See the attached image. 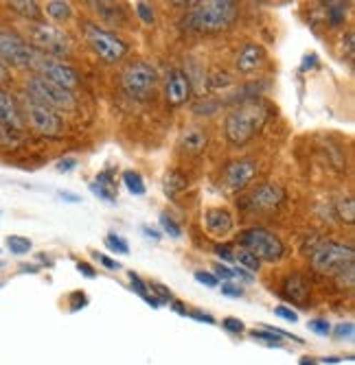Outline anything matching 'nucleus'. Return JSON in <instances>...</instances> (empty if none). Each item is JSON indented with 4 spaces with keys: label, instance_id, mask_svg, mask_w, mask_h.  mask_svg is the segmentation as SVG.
Instances as JSON below:
<instances>
[{
    "label": "nucleus",
    "instance_id": "1",
    "mask_svg": "<svg viewBox=\"0 0 355 365\" xmlns=\"http://www.w3.org/2000/svg\"><path fill=\"white\" fill-rule=\"evenodd\" d=\"M239 18V3L233 0H209L193 3L180 18V29L191 36H213L231 29Z\"/></svg>",
    "mask_w": 355,
    "mask_h": 365
},
{
    "label": "nucleus",
    "instance_id": "2",
    "mask_svg": "<svg viewBox=\"0 0 355 365\" xmlns=\"http://www.w3.org/2000/svg\"><path fill=\"white\" fill-rule=\"evenodd\" d=\"M272 106L264 98H254L235 106L224 120V136L231 147H246L268 125Z\"/></svg>",
    "mask_w": 355,
    "mask_h": 365
},
{
    "label": "nucleus",
    "instance_id": "3",
    "mask_svg": "<svg viewBox=\"0 0 355 365\" xmlns=\"http://www.w3.org/2000/svg\"><path fill=\"white\" fill-rule=\"evenodd\" d=\"M81 31H84V40L90 46V51L104 63H119L130 53V46H127L125 40H121L114 31L96 24L92 20H81Z\"/></svg>",
    "mask_w": 355,
    "mask_h": 365
},
{
    "label": "nucleus",
    "instance_id": "4",
    "mask_svg": "<svg viewBox=\"0 0 355 365\" xmlns=\"http://www.w3.org/2000/svg\"><path fill=\"white\" fill-rule=\"evenodd\" d=\"M158 71L147 61H130L121 71V90L134 101H149L158 90Z\"/></svg>",
    "mask_w": 355,
    "mask_h": 365
},
{
    "label": "nucleus",
    "instance_id": "5",
    "mask_svg": "<svg viewBox=\"0 0 355 365\" xmlns=\"http://www.w3.org/2000/svg\"><path fill=\"white\" fill-rule=\"evenodd\" d=\"M26 96H31L34 101L55 110V112H73L77 108V96L71 90H64L51 81H46L40 75H31L26 79Z\"/></svg>",
    "mask_w": 355,
    "mask_h": 365
},
{
    "label": "nucleus",
    "instance_id": "6",
    "mask_svg": "<svg viewBox=\"0 0 355 365\" xmlns=\"http://www.w3.org/2000/svg\"><path fill=\"white\" fill-rule=\"evenodd\" d=\"M235 241L244 247L250 250L259 260H268V262H276L285 256V245L283 241L274 235V232L266 230V227H248L241 230L235 237Z\"/></svg>",
    "mask_w": 355,
    "mask_h": 365
},
{
    "label": "nucleus",
    "instance_id": "7",
    "mask_svg": "<svg viewBox=\"0 0 355 365\" xmlns=\"http://www.w3.org/2000/svg\"><path fill=\"white\" fill-rule=\"evenodd\" d=\"M29 36H31V40H34V44H31V46H34L38 53L49 55L53 59L61 61V57H69L71 51H73V42L69 38V33H64L55 24H49V22L31 24Z\"/></svg>",
    "mask_w": 355,
    "mask_h": 365
},
{
    "label": "nucleus",
    "instance_id": "8",
    "mask_svg": "<svg viewBox=\"0 0 355 365\" xmlns=\"http://www.w3.org/2000/svg\"><path fill=\"white\" fill-rule=\"evenodd\" d=\"M22 114L26 118V123L31 125V129L40 136L46 138H57L64 131V116L38 101H34L31 96H22Z\"/></svg>",
    "mask_w": 355,
    "mask_h": 365
},
{
    "label": "nucleus",
    "instance_id": "9",
    "mask_svg": "<svg viewBox=\"0 0 355 365\" xmlns=\"http://www.w3.org/2000/svg\"><path fill=\"white\" fill-rule=\"evenodd\" d=\"M355 258V252L351 245H344V243H338V241H325L322 239L309 254V267L316 272V274H322V276H331L340 264L344 262H351Z\"/></svg>",
    "mask_w": 355,
    "mask_h": 365
},
{
    "label": "nucleus",
    "instance_id": "10",
    "mask_svg": "<svg viewBox=\"0 0 355 365\" xmlns=\"http://www.w3.org/2000/svg\"><path fill=\"white\" fill-rule=\"evenodd\" d=\"M31 71H34L36 75L44 77L46 81L64 88V90H71L75 92V88L79 86V73L73 68V66H69L66 61H59V59H53L49 55H42L38 53L34 66H31Z\"/></svg>",
    "mask_w": 355,
    "mask_h": 365
},
{
    "label": "nucleus",
    "instance_id": "11",
    "mask_svg": "<svg viewBox=\"0 0 355 365\" xmlns=\"http://www.w3.org/2000/svg\"><path fill=\"white\" fill-rule=\"evenodd\" d=\"M38 51L14 31H0V61H7L16 68H31Z\"/></svg>",
    "mask_w": 355,
    "mask_h": 365
},
{
    "label": "nucleus",
    "instance_id": "12",
    "mask_svg": "<svg viewBox=\"0 0 355 365\" xmlns=\"http://www.w3.org/2000/svg\"><path fill=\"white\" fill-rule=\"evenodd\" d=\"M285 190L279 184H259L248 197H244L239 204V208L248 210V212H261L268 215L272 210H276L283 202H285Z\"/></svg>",
    "mask_w": 355,
    "mask_h": 365
},
{
    "label": "nucleus",
    "instance_id": "13",
    "mask_svg": "<svg viewBox=\"0 0 355 365\" xmlns=\"http://www.w3.org/2000/svg\"><path fill=\"white\" fill-rule=\"evenodd\" d=\"M24 131V114L11 92L0 88V134L14 140Z\"/></svg>",
    "mask_w": 355,
    "mask_h": 365
},
{
    "label": "nucleus",
    "instance_id": "14",
    "mask_svg": "<svg viewBox=\"0 0 355 365\" xmlns=\"http://www.w3.org/2000/svg\"><path fill=\"white\" fill-rule=\"evenodd\" d=\"M256 173H259V162L254 158L231 160L221 169V182L226 184L229 190L237 192V190H244L246 186H250V182L254 180Z\"/></svg>",
    "mask_w": 355,
    "mask_h": 365
},
{
    "label": "nucleus",
    "instance_id": "15",
    "mask_svg": "<svg viewBox=\"0 0 355 365\" xmlns=\"http://www.w3.org/2000/svg\"><path fill=\"white\" fill-rule=\"evenodd\" d=\"M281 295L287 302H292L301 309H307L309 300H311V284H309L307 276L303 272L287 274L281 282Z\"/></svg>",
    "mask_w": 355,
    "mask_h": 365
},
{
    "label": "nucleus",
    "instance_id": "16",
    "mask_svg": "<svg viewBox=\"0 0 355 365\" xmlns=\"http://www.w3.org/2000/svg\"><path fill=\"white\" fill-rule=\"evenodd\" d=\"M268 63V51L261 46V44H254V42H248L239 48L237 57H235V68L239 75H254L259 73L264 66Z\"/></svg>",
    "mask_w": 355,
    "mask_h": 365
},
{
    "label": "nucleus",
    "instance_id": "17",
    "mask_svg": "<svg viewBox=\"0 0 355 365\" xmlns=\"http://www.w3.org/2000/svg\"><path fill=\"white\" fill-rule=\"evenodd\" d=\"M191 83L180 68H171L165 77V98L169 108H182L191 98Z\"/></svg>",
    "mask_w": 355,
    "mask_h": 365
},
{
    "label": "nucleus",
    "instance_id": "18",
    "mask_svg": "<svg viewBox=\"0 0 355 365\" xmlns=\"http://www.w3.org/2000/svg\"><path fill=\"white\" fill-rule=\"evenodd\" d=\"M204 225H206V232L209 237H215V239H224L229 237L233 227H235V221H233V215L226 210V208H209L204 212Z\"/></svg>",
    "mask_w": 355,
    "mask_h": 365
},
{
    "label": "nucleus",
    "instance_id": "19",
    "mask_svg": "<svg viewBox=\"0 0 355 365\" xmlns=\"http://www.w3.org/2000/svg\"><path fill=\"white\" fill-rule=\"evenodd\" d=\"M99 16V20L108 26H125L127 24V9L121 3H88Z\"/></svg>",
    "mask_w": 355,
    "mask_h": 365
},
{
    "label": "nucleus",
    "instance_id": "20",
    "mask_svg": "<svg viewBox=\"0 0 355 365\" xmlns=\"http://www.w3.org/2000/svg\"><path fill=\"white\" fill-rule=\"evenodd\" d=\"M206 143H209V136H206L204 127H200V125H189L180 136V147L191 155L202 153L206 149Z\"/></svg>",
    "mask_w": 355,
    "mask_h": 365
},
{
    "label": "nucleus",
    "instance_id": "21",
    "mask_svg": "<svg viewBox=\"0 0 355 365\" xmlns=\"http://www.w3.org/2000/svg\"><path fill=\"white\" fill-rule=\"evenodd\" d=\"M9 9L34 24L42 22V9H40V3H36V0H14V3H9Z\"/></svg>",
    "mask_w": 355,
    "mask_h": 365
},
{
    "label": "nucleus",
    "instance_id": "22",
    "mask_svg": "<svg viewBox=\"0 0 355 365\" xmlns=\"http://www.w3.org/2000/svg\"><path fill=\"white\" fill-rule=\"evenodd\" d=\"M334 212H336V217H338L342 223L353 225V223H355V202H353V197H349V195L336 197V202H334Z\"/></svg>",
    "mask_w": 355,
    "mask_h": 365
},
{
    "label": "nucleus",
    "instance_id": "23",
    "mask_svg": "<svg viewBox=\"0 0 355 365\" xmlns=\"http://www.w3.org/2000/svg\"><path fill=\"white\" fill-rule=\"evenodd\" d=\"M186 186H189V180H186V175H184L182 171H178V169L167 171V175H165V180H163V188H165V195H167V197L180 195Z\"/></svg>",
    "mask_w": 355,
    "mask_h": 365
},
{
    "label": "nucleus",
    "instance_id": "24",
    "mask_svg": "<svg viewBox=\"0 0 355 365\" xmlns=\"http://www.w3.org/2000/svg\"><path fill=\"white\" fill-rule=\"evenodd\" d=\"M46 14L51 20L64 24L73 18V7L71 3H64V0H51V3H46Z\"/></svg>",
    "mask_w": 355,
    "mask_h": 365
},
{
    "label": "nucleus",
    "instance_id": "25",
    "mask_svg": "<svg viewBox=\"0 0 355 365\" xmlns=\"http://www.w3.org/2000/svg\"><path fill=\"white\" fill-rule=\"evenodd\" d=\"M127 276H130V287H132V291L136 293V295H141L143 297V300L149 304V307H154V309H160V307H163V304H160L158 300H156V297L149 293V287H147V282L136 274V272H130V274H127Z\"/></svg>",
    "mask_w": 355,
    "mask_h": 365
},
{
    "label": "nucleus",
    "instance_id": "26",
    "mask_svg": "<svg viewBox=\"0 0 355 365\" xmlns=\"http://www.w3.org/2000/svg\"><path fill=\"white\" fill-rule=\"evenodd\" d=\"M224 101H219V98H213V96H206V98H200V101H196L191 106V112L196 116H213L217 114V110H221Z\"/></svg>",
    "mask_w": 355,
    "mask_h": 365
},
{
    "label": "nucleus",
    "instance_id": "27",
    "mask_svg": "<svg viewBox=\"0 0 355 365\" xmlns=\"http://www.w3.org/2000/svg\"><path fill=\"white\" fill-rule=\"evenodd\" d=\"M121 180H123L125 188L130 190L132 195H136V197H143V195L147 192V188H145V182H143V178H141V173H139V171L127 169V171H123Z\"/></svg>",
    "mask_w": 355,
    "mask_h": 365
},
{
    "label": "nucleus",
    "instance_id": "28",
    "mask_svg": "<svg viewBox=\"0 0 355 365\" xmlns=\"http://www.w3.org/2000/svg\"><path fill=\"white\" fill-rule=\"evenodd\" d=\"M325 14H327V22L331 29H338L344 24L346 20V5L344 3H327L325 5Z\"/></svg>",
    "mask_w": 355,
    "mask_h": 365
},
{
    "label": "nucleus",
    "instance_id": "29",
    "mask_svg": "<svg viewBox=\"0 0 355 365\" xmlns=\"http://www.w3.org/2000/svg\"><path fill=\"white\" fill-rule=\"evenodd\" d=\"M235 260L239 262V267L241 269H246V272H259L261 269V260L256 258L250 250H239V252H235Z\"/></svg>",
    "mask_w": 355,
    "mask_h": 365
},
{
    "label": "nucleus",
    "instance_id": "30",
    "mask_svg": "<svg viewBox=\"0 0 355 365\" xmlns=\"http://www.w3.org/2000/svg\"><path fill=\"white\" fill-rule=\"evenodd\" d=\"M7 250L14 254V256H24V254H29L31 250H34V243H31V239H26V237H18V235H11V237H7Z\"/></svg>",
    "mask_w": 355,
    "mask_h": 365
},
{
    "label": "nucleus",
    "instance_id": "31",
    "mask_svg": "<svg viewBox=\"0 0 355 365\" xmlns=\"http://www.w3.org/2000/svg\"><path fill=\"white\" fill-rule=\"evenodd\" d=\"M250 337L254 339V341H261L264 346H268V348H283V341L274 335V333H270V330H252L250 333Z\"/></svg>",
    "mask_w": 355,
    "mask_h": 365
},
{
    "label": "nucleus",
    "instance_id": "32",
    "mask_svg": "<svg viewBox=\"0 0 355 365\" xmlns=\"http://www.w3.org/2000/svg\"><path fill=\"white\" fill-rule=\"evenodd\" d=\"M158 221H160V227H163V232H167L171 239H180L182 237V227L176 223V219L169 212H163V215L158 217Z\"/></svg>",
    "mask_w": 355,
    "mask_h": 365
},
{
    "label": "nucleus",
    "instance_id": "33",
    "mask_svg": "<svg viewBox=\"0 0 355 365\" xmlns=\"http://www.w3.org/2000/svg\"><path fill=\"white\" fill-rule=\"evenodd\" d=\"M147 287H149L151 295L156 297L160 304H171L174 302V293L165 284H160V282H147Z\"/></svg>",
    "mask_w": 355,
    "mask_h": 365
},
{
    "label": "nucleus",
    "instance_id": "34",
    "mask_svg": "<svg viewBox=\"0 0 355 365\" xmlns=\"http://www.w3.org/2000/svg\"><path fill=\"white\" fill-rule=\"evenodd\" d=\"M106 245H108L112 252L121 254V256H127V254H130V245H127V241H125L121 235H116V232H110V235L106 237Z\"/></svg>",
    "mask_w": 355,
    "mask_h": 365
},
{
    "label": "nucleus",
    "instance_id": "35",
    "mask_svg": "<svg viewBox=\"0 0 355 365\" xmlns=\"http://www.w3.org/2000/svg\"><path fill=\"white\" fill-rule=\"evenodd\" d=\"M88 188H90V192H92L94 197H99L101 202H106V204H116V190H112V188H108V186H101V184H96V182H92Z\"/></svg>",
    "mask_w": 355,
    "mask_h": 365
},
{
    "label": "nucleus",
    "instance_id": "36",
    "mask_svg": "<svg viewBox=\"0 0 355 365\" xmlns=\"http://www.w3.org/2000/svg\"><path fill=\"white\" fill-rule=\"evenodd\" d=\"M331 333H334V337L336 339H340V341H351L353 339V335H355V324L353 322H340V324H336L334 328H331Z\"/></svg>",
    "mask_w": 355,
    "mask_h": 365
},
{
    "label": "nucleus",
    "instance_id": "37",
    "mask_svg": "<svg viewBox=\"0 0 355 365\" xmlns=\"http://www.w3.org/2000/svg\"><path fill=\"white\" fill-rule=\"evenodd\" d=\"M134 11H136V16L141 18L143 24L151 26V24L156 22V11H154V7H151L149 3H136V5H134Z\"/></svg>",
    "mask_w": 355,
    "mask_h": 365
},
{
    "label": "nucleus",
    "instance_id": "38",
    "mask_svg": "<svg viewBox=\"0 0 355 365\" xmlns=\"http://www.w3.org/2000/svg\"><path fill=\"white\" fill-rule=\"evenodd\" d=\"M307 328L311 330V333L320 335V337H327V335H331V324H329V319H322V317H318V319H311V322L307 324Z\"/></svg>",
    "mask_w": 355,
    "mask_h": 365
},
{
    "label": "nucleus",
    "instance_id": "39",
    "mask_svg": "<svg viewBox=\"0 0 355 365\" xmlns=\"http://www.w3.org/2000/svg\"><path fill=\"white\" fill-rule=\"evenodd\" d=\"M213 252L217 254V258L226 264V262H235V252H233V247L231 245H226V243H217L215 247H213Z\"/></svg>",
    "mask_w": 355,
    "mask_h": 365
},
{
    "label": "nucleus",
    "instance_id": "40",
    "mask_svg": "<svg viewBox=\"0 0 355 365\" xmlns=\"http://www.w3.org/2000/svg\"><path fill=\"white\" fill-rule=\"evenodd\" d=\"M221 326H224V330H229L231 335H241L244 330H246L244 322L237 319V317H226V319L221 322Z\"/></svg>",
    "mask_w": 355,
    "mask_h": 365
},
{
    "label": "nucleus",
    "instance_id": "41",
    "mask_svg": "<svg viewBox=\"0 0 355 365\" xmlns=\"http://www.w3.org/2000/svg\"><path fill=\"white\" fill-rule=\"evenodd\" d=\"M217 280H224V282H231L233 280V269L229 267V264H224V262H217L213 264V272H211Z\"/></svg>",
    "mask_w": 355,
    "mask_h": 365
},
{
    "label": "nucleus",
    "instance_id": "42",
    "mask_svg": "<svg viewBox=\"0 0 355 365\" xmlns=\"http://www.w3.org/2000/svg\"><path fill=\"white\" fill-rule=\"evenodd\" d=\"M69 300L73 302V304H71V311H73V313L88 307V295H86L84 291H73V293L69 295Z\"/></svg>",
    "mask_w": 355,
    "mask_h": 365
},
{
    "label": "nucleus",
    "instance_id": "43",
    "mask_svg": "<svg viewBox=\"0 0 355 365\" xmlns=\"http://www.w3.org/2000/svg\"><path fill=\"white\" fill-rule=\"evenodd\" d=\"M221 295H226V297H244V287H239L235 280H231V282H224L221 284Z\"/></svg>",
    "mask_w": 355,
    "mask_h": 365
},
{
    "label": "nucleus",
    "instance_id": "44",
    "mask_svg": "<svg viewBox=\"0 0 355 365\" xmlns=\"http://www.w3.org/2000/svg\"><path fill=\"white\" fill-rule=\"evenodd\" d=\"M186 317L196 319V322H202V324H209V326L215 324V317L211 313H204L202 309H186Z\"/></svg>",
    "mask_w": 355,
    "mask_h": 365
},
{
    "label": "nucleus",
    "instance_id": "45",
    "mask_svg": "<svg viewBox=\"0 0 355 365\" xmlns=\"http://www.w3.org/2000/svg\"><path fill=\"white\" fill-rule=\"evenodd\" d=\"M92 256L99 260L106 269H110V272H119V269H123V264L119 262V260H114V258H110V256H106V254H99V252H92Z\"/></svg>",
    "mask_w": 355,
    "mask_h": 365
},
{
    "label": "nucleus",
    "instance_id": "46",
    "mask_svg": "<svg viewBox=\"0 0 355 365\" xmlns=\"http://www.w3.org/2000/svg\"><path fill=\"white\" fill-rule=\"evenodd\" d=\"M193 278H196L200 284H204V287H211V289H215L217 284H219V280L211 274V272H204V269H198L196 274H193Z\"/></svg>",
    "mask_w": 355,
    "mask_h": 365
},
{
    "label": "nucleus",
    "instance_id": "47",
    "mask_svg": "<svg viewBox=\"0 0 355 365\" xmlns=\"http://www.w3.org/2000/svg\"><path fill=\"white\" fill-rule=\"evenodd\" d=\"M274 315H279V317L285 319V322H292V324L299 322V313L292 311V309H287V307H283V304H279V307L274 309Z\"/></svg>",
    "mask_w": 355,
    "mask_h": 365
},
{
    "label": "nucleus",
    "instance_id": "48",
    "mask_svg": "<svg viewBox=\"0 0 355 365\" xmlns=\"http://www.w3.org/2000/svg\"><path fill=\"white\" fill-rule=\"evenodd\" d=\"M77 164H79L77 158H61V160L57 162V171H59V173H71L73 169H77Z\"/></svg>",
    "mask_w": 355,
    "mask_h": 365
},
{
    "label": "nucleus",
    "instance_id": "49",
    "mask_svg": "<svg viewBox=\"0 0 355 365\" xmlns=\"http://www.w3.org/2000/svg\"><path fill=\"white\" fill-rule=\"evenodd\" d=\"M96 184H101V186H108V188H116V180H114V175H112V171H101L99 175H96V180H94Z\"/></svg>",
    "mask_w": 355,
    "mask_h": 365
},
{
    "label": "nucleus",
    "instance_id": "50",
    "mask_svg": "<svg viewBox=\"0 0 355 365\" xmlns=\"http://www.w3.org/2000/svg\"><path fill=\"white\" fill-rule=\"evenodd\" d=\"M77 272L84 276V278H88V280H92V278H96V269L92 267L90 262H86V260H81V262H77Z\"/></svg>",
    "mask_w": 355,
    "mask_h": 365
},
{
    "label": "nucleus",
    "instance_id": "51",
    "mask_svg": "<svg viewBox=\"0 0 355 365\" xmlns=\"http://www.w3.org/2000/svg\"><path fill=\"white\" fill-rule=\"evenodd\" d=\"M231 269H233V280H239L244 284H252L254 282L252 274H248L246 269H241V267H231Z\"/></svg>",
    "mask_w": 355,
    "mask_h": 365
},
{
    "label": "nucleus",
    "instance_id": "52",
    "mask_svg": "<svg viewBox=\"0 0 355 365\" xmlns=\"http://www.w3.org/2000/svg\"><path fill=\"white\" fill-rule=\"evenodd\" d=\"M316 63H318V55H316V53H309V55H305V57H303L301 71H303V73H307V71L316 68Z\"/></svg>",
    "mask_w": 355,
    "mask_h": 365
},
{
    "label": "nucleus",
    "instance_id": "53",
    "mask_svg": "<svg viewBox=\"0 0 355 365\" xmlns=\"http://www.w3.org/2000/svg\"><path fill=\"white\" fill-rule=\"evenodd\" d=\"M59 199H61V202H69V204H81V197L75 195V192H71V190H61L59 192Z\"/></svg>",
    "mask_w": 355,
    "mask_h": 365
},
{
    "label": "nucleus",
    "instance_id": "54",
    "mask_svg": "<svg viewBox=\"0 0 355 365\" xmlns=\"http://www.w3.org/2000/svg\"><path fill=\"white\" fill-rule=\"evenodd\" d=\"M143 235H145L147 239H154V241L160 239V232H158L156 227H149V225H143Z\"/></svg>",
    "mask_w": 355,
    "mask_h": 365
},
{
    "label": "nucleus",
    "instance_id": "55",
    "mask_svg": "<svg viewBox=\"0 0 355 365\" xmlns=\"http://www.w3.org/2000/svg\"><path fill=\"white\" fill-rule=\"evenodd\" d=\"M342 40H344L342 46L346 44V55H349V59H351V57H353V33L349 31V33H346V38H342Z\"/></svg>",
    "mask_w": 355,
    "mask_h": 365
},
{
    "label": "nucleus",
    "instance_id": "56",
    "mask_svg": "<svg viewBox=\"0 0 355 365\" xmlns=\"http://www.w3.org/2000/svg\"><path fill=\"white\" fill-rule=\"evenodd\" d=\"M38 272H40L38 264H22L20 267V274H38Z\"/></svg>",
    "mask_w": 355,
    "mask_h": 365
},
{
    "label": "nucleus",
    "instance_id": "57",
    "mask_svg": "<svg viewBox=\"0 0 355 365\" xmlns=\"http://www.w3.org/2000/svg\"><path fill=\"white\" fill-rule=\"evenodd\" d=\"M9 81V71H7V66L0 61V83H7Z\"/></svg>",
    "mask_w": 355,
    "mask_h": 365
},
{
    "label": "nucleus",
    "instance_id": "58",
    "mask_svg": "<svg viewBox=\"0 0 355 365\" xmlns=\"http://www.w3.org/2000/svg\"><path fill=\"white\" fill-rule=\"evenodd\" d=\"M299 365H320V363H318V359H314V356H301V359H299Z\"/></svg>",
    "mask_w": 355,
    "mask_h": 365
},
{
    "label": "nucleus",
    "instance_id": "59",
    "mask_svg": "<svg viewBox=\"0 0 355 365\" xmlns=\"http://www.w3.org/2000/svg\"><path fill=\"white\" fill-rule=\"evenodd\" d=\"M171 309H174L176 313H180V315H184V317H186V309H184L178 300H174V302H171Z\"/></svg>",
    "mask_w": 355,
    "mask_h": 365
},
{
    "label": "nucleus",
    "instance_id": "60",
    "mask_svg": "<svg viewBox=\"0 0 355 365\" xmlns=\"http://www.w3.org/2000/svg\"><path fill=\"white\" fill-rule=\"evenodd\" d=\"M342 359H336V356H325V359H320L318 363H340Z\"/></svg>",
    "mask_w": 355,
    "mask_h": 365
},
{
    "label": "nucleus",
    "instance_id": "61",
    "mask_svg": "<svg viewBox=\"0 0 355 365\" xmlns=\"http://www.w3.org/2000/svg\"><path fill=\"white\" fill-rule=\"evenodd\" d=\"M5 267V260H0V269H3Z\"/></svg>",
    "mask_w": 355,
    "mask_h": 365
},
{
    "label": "nucleus",
    "instance_id": "62",
    "mask_svg": "<svg viewBox=\"0 0 355 365\" xmlns=\"http://www.w3.org/2000/svg\"><path fill=\"white\" fill-rule=\"evenodd\" d=\"M0 287H3V284H0Z\"/></svg>",
    "mask_w": 355,
    "mask_h": 365
}]
</instances>
